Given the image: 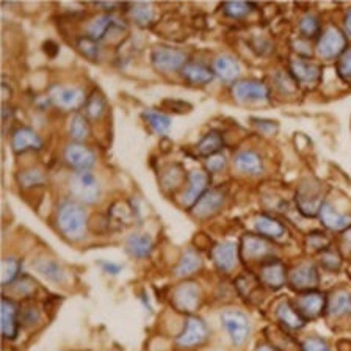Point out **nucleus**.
<instances>
[{"label": "nucleus", "mask_w": 351, "mask_h": 351, "mask_svg": "<svg viewBox=\"0 0 351 351\" xmlns=\"http://www.w3.org/2000/svg\"><path fill=\"white\" fill-rule=\"evenodd\" d=\"M57 226L66 239L80 240L86 232V213L77 201L64 199L57 208Z\"/></svg>", "instance_id": "1"}, {"label": "nucleus", "mask_w": 351, "mask_h": 351, "mask_svg": "<svg viewBox=\"0 0 351 351\" xmlns=\"http://www.w3.org/2000/svg\"><path fill=\"white\" fill-rule=\"evenodd\" d=\"M69 191L75 201L95 204L101 196V184L91 171L74 173L69 179Z\"/></svg>", "instance_id": "2"}, {"label": "nucleus", "mask_w": 351, "mask_h": 351, "mask_svg": "<svg viewBox=\"0 0 351 351\" xmlns=\"http://www.w3.org/2000/svg\"><path fill=\"white\" fill-rule=\"evenodd\" d=\"M151 62L154 68L160 73H176L182 71L186 64V55L179 49L158 46L151 53Z\"/></svg>", "instance_id": "3"}, {"label": "nucleus", "mask_w": 351, "mask_h": 351, "mask_svg": "<svg viewBox=\"0 0 351 351\" xmlns=\"http://www.w3.org/2000/svg\"><path fill=\"white\" fill-rule=\"evenodd\" d=\"M230 95L237 102L267 101L270 97V88L262 80L240 79L230 88Z\"/></svg>", "instance_id": "4"}, {"label": "nucleus", "mask_w": 351, "mask_h": 351, "mask_svg": "<svg viewBox=\"0 0 351 351\" xmlns=\"http://www.w3.org/2000/svg\"><path fill=\"white\" fill-rule=\"evenodd\" d=\"M49 102L57 106L62 110H75L82 106H85L86 97L84 90L75 86L66 85H52L49 88Z\"/></svg>", "instance_id": "5"}, {"label": "nucleus", "mask_w": 351, "mask_h": 351, "mask_svg": "<svg viewBox=\"0 0 351 351\" xmlns=\"http://www.w3.org/2000/svg\"><path fill=\"white\" fill-rule=\"evenodd\" d=\"M221 323L226 331L229 332V337L232 340L234 345H243L246 339L250 336L251 325L248 317L243 312L228 309L221 312Z\"/></svg>", "instance_id": "6"}, {"label": "nucleus", "mask_w": 351, "mask_h": 351, "mask_svg": "<svg viewBox=\"0 0 351 351\" xmlns=\"http://www.w3.org/2000/svg\"><path fill=\"white\" fill-rule=\"evenodd\" d=\"M208 337V328L206 322L199 317L189 315L185 320L182 332L176 339V345L180 348H195L204 343Z\"/></svg>", "instance_id": "7"}, {"label": "nucleus", "mask_w": 351, "mask_h": 351, "mask_svg": "<svg viewBox=\"0 0 351 351\" xmlns=\"http://www.w3.org/2000/svg\"><path fill=\"white\" fill-rule=\"evenodd\" d=\"M347 49V36L337 27H328L317 43V52L322 58L331 60L340 57Z\"/></svg>", "instance_id": "8"}, {"label": "nucleus", "mask_w": 351, "mask_h": 351, "mask_svg": "<svg viewBox=\"0 0 351 351\" xmlns=\"http://www.w3.org/2000/svg\"><path fill=\"white\" fill-rule=\"evenodd\" d=\"M289 284L293 290L301 293L317 290L318 284H320L317 267L314 263H301V265L295 267L289 274Z\"/></svg>", "instance_id": "9"}, {"label": "nucleus", "mask_w": 351, "mask_h": 351, "mask_svg": "<svg viewBox=\"0 0 351 351\" xmlns=\"http://www.w3.org/2000/svg\"><path fill=\"white\" fill-rule=\"evenodd\" d=\"M64 160L71 168L75 169V173L91 171V168L96 163V156L84 143L73 141L66 146Z\"/></svg>", "instance_id": "10"}, {"label": "nucleus", "mask_w": 351, "mask_h": 351, "mask_svg": "<svg viewBox=\"0 0 351 351\" xmlns=\"http://www.w3.org/2000/svg\"><path fill=\"white\" fill-rule=\"evenodd\" d=\"M323 204L325 202H323L322 191L318 190V186L307 182L300 186L298 193H296V206L304 217H317Z\"/></svg>", "instance_id": "11"}, {"label": "nucleus", "mask_w": 351, "mask_h": 351, "mask_svg": "<svg viewBox=\"0 0 351 351\" xmlns=\"http://www.w3.org/2000/svg\"><path fill=\"white\" fill-rule=\"evenodd\" d=\"M271 245L262 235L246 234L241 237L239 254L243 261H259L270 256Z\"/></svg>", "instance_id": "12"}, {"label": "nucleus", "mask_w": 351, "mask_h": 351, "mask_svg": "<svg viewBox=\"0 0 351 351\" xmlns=\"http://www.w3.org/2000/svg\"><path fill=\"white\" fill-rule=\"evenodd\" d=\"M208 186V174L204 169H193L189 174V186L184 190V193L180 195V204L184 207L193 208L197 201L201 199V196L207 191Z\"/></svg>", "instance_id": "13"}, {"label": "nucleus", "mask_w": 351, "mask_h": 351, "mask_svg": "<svg viewBox=\"0 0 351 351\" xmlns=\"http://www.w3.org/2000/svg\"><path fill=\"white\" fill-rule=\"evenodd\" d=\"M173 304L180 312H193L199 304V287L193 281L179 284L173 292Z\"/></svg>", "instance_id": "14"}, {"label": "nucleus", "mask_w": 351, "mask_h": 351, "mask_svg": "<svg viewBox=\"0 0 351 351\" xmlns=\"http://www.w3.org/2000/svg\"><path fill=\"white\" fill-rule=\"evenodd\" d=\"M326 303L328 298L325 295L318 292V290H312V292L301 293L295 306L306 320H311V318L320 317L326 311Z\"/></svg>", "instance_id": "15"}, {"label": "nucleus", "mask_w": 351, "mask_h": 351, "mask_svg": "<svg viewBox=\"0 0 351 351\" xmlns=\"http://www.w3.org/2000/svg\"><path fill=\"white\" fill-rule=\"evenodd\" d=\"M259 279L263 285H267L268 289L278 290L287 282V270L285 265L278 259H268L262 263Z\"/></svg>", "instance_id": "16"}, {"label": "nucleus", "mask_w": 351, "mask_h": 351, "mask_svg": "<svg viewBox=\"0 0 351 351\" xmlns=\"http://www.w3.org/2000/svg\"><path fill=\"white\" fill-rule=\"evenodd\" d=\"M224 199H226V193L223 190H207L191 208V212L196 218H210L219 212V208L224 204Z\"/></svg>", "instance_id": "17"}, {"label": "nucleus", "mask_w": 351, "mask_h": 351, "mask_svg": "<svg viewBox=\"0 0 351 351\" xmlns=\"http://www.w3.org/2000/svg\"><path fill=\"white\" fill-rule=\"evenodd\" d=\"M290 74L300 84L309 85L318 80V77L322 75V68L320 64H317L309 58L295 57L290 60Z\"/></svg>", "instance_id": "18"}, {"label": "nucleus", "mask_w": 351, "mask_h": 351, "mask_svg": "<svg viewBox=\"0 0 351 351\" xmlns=\"http://www.w3.org/2000/svg\"><path fill=\"white\" fill-rule=\"evenodd\" d=\"M117 29L119 30L124 29V24L118 18H114L112 14H99L88 22L86 36L99 41V40H104L110 32Z\"/></svg>", "instance_id": "19"}, {"label": "nucleus", "mask_w": 351, "mask_h": 351, "mask_svg": "<svg viewBox=\"0 0 351 351\" xmlns=\"http://www.w3.org/2000/svg\"><path fill=\"white\" fill-rule=\"evenodd\" d=\"M21 322V312L18 304L8 296H3L2 300V334L7 340H13L18 336Z\"/></svg>", "instance_id": "20"}, {"label": "nucleus", "mask_w": 351, "mask_h": 351, "mask_svg": "<svg viewBox=\"0 0 351 351\" xmlns=\"http://www.w3.org/2000/svg\"><path fill=\"white\" fill-rule=\"evenodd\" d=\"M10 145H11V149H13L16 154H22L30 149L33 151L41 149L43 140L41 136L30 128H19L13 132V135H11Z\"/></svg>", "instance_id": "21"}, {"label": "nucleus", "mask_w": 351, "mask_h": 351, "mask_svg": "<svg viewBox=\"0 0 351 351\" xmlns=\"http://www.w3.org/2000/svg\"><path fill=\"white\" fill-rule=\"evenodd\" d=\"M237 245L232 241H221L212 248V261L221 271H230L237 262Z\"/></svg>", "instance_id": "22"}, {"label": "nucleus", "mask_w": 351, "mask_h": 351, "mask_svg": "<svg viewBox=\"0 0 351 351\" xmlns=\"http://www.w3.org/2000/svg\"><path fill=\"white\" fill-rule=\"evenodd\" d=\"M213 73L217 77H219L223 82L230 84V82H237L241 74V68L237 58H234L232 55H218V57L213 60L212 66Z\"/></svg>", "instance_id": "23"}, {"label": "nucleus", "mask_w": 351, "mask_h": 351, "mask_svg": "<svg viewBox=\"0 0 351 351\" xmlns=\"http://www.w3.org/2000/svg\"><path fill=\"white\" fill-rule=\"evenodd\" d=\"M276 318L282 326L287 329H301L306 325V318L301 315V312L296 309V306L290 303V301H281L276 306Z\"/></svg>", "instance_id": "24"}, {"label": "nucleus", "mask_w": 351, "mask_h": 351, "mask_svg": "<svg viewBox=\"0 0 351 351\" xmlns=\"http://www.w3.org/2000/svg\"><path fill=\"white\" fill-rule=\"evenodd\" d=\"M180 73H182L184 79L191 85H207L215 77V73H213L210 66L199 62H186Z\"/></svg>", "instance_id": "25"}, {"label": "nucleus", "mask_w": 351, "mask_h": 351, "mask_svg": "<svg viewBox=\"0 0 351 351\" xmlns=\"http://www.w3.org/2000/svg\"><path fill=\"white\" fill-rule=\"evenodd\" d=\"M318 217H320L323 226L331 230H336V232H339V230H348L351 228V217L337 212L329 202L323 204Z\"/></svg>", "instance_id": "26"}, {"label": "nucleus", "mask_w": 351, "mask_h": 351, "mask_svg": "<svg viewBox=\"0 0 351 351\" xmlns=\"http://www.w3.org/2000/svg\"><path fill=\"white\" fill-rule=\"evenodd\" d=\"M234 168L239 173L250 174V176H259L263 173V163L262 158L254 151H241L234 157Z\"/></svg>", "instance_id": "27"}, {"label": "nucleus", "mask_w": 351, "mask_h": 351, "mask_svg": "<svg viewBox=\"0 0 351 351\" xmlns=\"http://www.w3.org/2000/svg\"><path fill=\"white\" fill-rule=\"evenodd\" d=\"M125 248L130 252V256L136 257V259H145L154 250V240L149 234L135 232L125 240Z\"/></svg>", "instance_id": "28"}, {"label": "nucleus", "mask_w": 351, "mask_h": 351, "mask_svg": "<svg viewBox=\"0 0 351 351\" xmlns=\"http://www.w3.org/2000/svg\"><path fill=\"white\" fill-rule=\"evenodd\" d=\"M326 312L331 317H345L351 314V295L347 290H334L328 296Z\"/></svg>", "instance_id": "29"}, {"label": "nucleus", "mask_w": 351, "mask_h": 351, "mask_svg": "<svg viewBox=\"0 0 351 351\" xmlns=\"http://www.w3.org/2000/svg\"><path fill=\"white\" fill-rule=\"evenodd\" d=\"M33 268H35L41 276H44L55 284H60L64 281L63 267L60 265L57 261L49 259V257H40V259H36L33 262Z\"/></svg>", "instance_id": "30"}, {"label": "nucleus", "mask_w": 351, "mask_h": 351, "mask_svg": "<svg viewBox=\"0 0 351 351\" xmlns=\"http://www.w3.org/2000/svg\"><path fill=\"white\" fill-rule=\"evenodd\" d=\"M254 228L262 237L265 239H279L285 234L284 224L279 219L270 215H259L254 221Z\"/></svg>", "instance_id": "31"}, {"label": "nucleus", "mask_w": 351, "mask_h": 351, "mask_svg": "<svg viewBox=\"0 0 351 351\" xmlns=\"http://www.w3.org/2000/svg\"><path fill=\"white\" fill-rule=\"evenodd\" d=\"M223 146H224L223 135L217 130H210L208 134L202 136L199 143H197L196 151L199 156H204L208 158L215 156V154H219V151L223 149Z\"/></svg>", "instance_id": "32"}, {"label": "nucleus", "mask_w": 351, "mask_h": 351, "mask_svg": "<svg viewBox=\"0 0 351 351\" xmlns=\"http://www.w3.org/2000/svg\"><path fill=\"white\" fill-rule=\"evenodd\" d=\"M201 265V256L197 254L195 250H186L182 257H180V261L178 262V265L174 267V274L176 276H190V274L199 270Z\"/></svg>", "instance_id": "33"}, {"label": "nucleus", "mask_w": 351, "mask_h": 351, "mask_svg": "<svg viewBox=\"0 0 351 351\" xmlns=\"http://www.w3.org/2000/svg\"><path fill=\"white\" fill-rule=\"evenodd\" d=\"M143 119L158 135H167L171 130V118L162 112H157V110H145Z\"/></svg>", "instance_id": "34"}, {"label": "nucleus", "mask_w": 351, "mask_h": 351, "mask_svg": "<svg viewBox=\"0 0 351 351\" xmlns=\"http://www.w3.org/2000/svg\"><path fill=\"white\" fill-rule=\"evenodd\" d=\"M84 107L86 112V118L99 119L104 113H106V108H107L106 97H104L99 91H93L91 95L88 96Z\"/></svg>", "instance_id": "35"}, {"label": "nucleus", "mask_w": 351, "mask_h": 351, "mask_svg": "<svg viewBox=\"0 0 351 351\" xmlns=\"http://www.w3.org/2000/svg\"><path fill=\"white\" fill-rule=\"evenodd\" d=\"M69 135L75 143H82L88 135H90V124H88V118L84 114H74L69 123Z\"/></svg>", "instance_id": "36"}, {"label": "nucleus", "mask_w": 351, "mask_h": 351, "mask_svg": "<svg viewBox=\"0 0 351 351\" xmlns=\"http://www.w3.org/2000/svg\"><path fill=\"white\" fill-rule=\"evenodd\" d=\"M19 273L21 262L16 257H5L2 261V284L5 287L18 281Z\"/></svg>", "instance_id": "37"}, {"label": "nucleus", "mask_w": 351, "mask_h": 351, "mask_svg": "<svg viewBox=\"0 0 351 351\" xmlns=\"http://www.w3.org/2000/svg\"><path fill=\"white\" fill-rule=\"evenodd\" d=\"M130 16L135 24L141 27L149 25L154 19V8L149 3H135L130 8Z\"/></svg>", "instance_id": "38"}, {"label": "nucleus", "mask_w": 351, "mask_h": 351, "mask_svg": "<svg viewBox=\"0 0 351 351\" xmlns=\"http://www.w3.org/2000/svg\"><path fill=\"white\" fill-rule=\"evenodd\" d=\"M46 180V176L38 168H29L24 169L18 174V182L21 184L22 189H33V186L43 185Z\"/></svg>", "instance_id": "39"}, {"label": "nucleus", "mask_w": 351, "mask_h": 351, "mask_svg": "<svg viewBox=\"0 0 351 351\" xmlns=\"http://www.w3.org/2000/svg\"><path fill=\"white\" fill-rule=\"evenodd\" d=\"M235 285H237V290L243 298L251 300L257 290H259L261 284L254 276H251V274H241L237 281H235Z\"/></svg>", "instance_id": "40"}, {"label": "nucleus", "mask_w": 351, "mask_h": 351, "mask_svg": "<svg viewBox=\"0 0 351 351\" xmlns=\"http://www.w3.org/2000/svg\"><path fill=\"white\" fill-rule=\"evenodd\" d=\"M298 29L301 35L307 38V40H311V38H315L320 33V21L314 14H304L300 19Z\"/></svg>", "instance_id": "41"}, {"label": "nucleus", "mask_w": 351, "mask_h": 351, "mask_svg": "<svg viewBox=\"0 0 351 351\" xmlns=\"http://www.w3.org/2000/svg\"><path fill=\"white\" fill-rule=\"evenodd\" d=\"M254 5L250 2H226L223 5L224 14L234 19H243L245 16H248Z\"/></svg>", "instance_id": "42"}, {"label": "nucleus", "mask_w": 351, "mask_h": 351, "mask_svg": "<svg viewBox=\"0 0 351 351\" xmlns=\"http://www.w3.org/2000/svg\"><path fill=\"white\" fill-rule=\"evenodd\" d=\"M184 168L180 165H171L163 173V185L168 186V189H178L184 180Z\"/></svg>", "instance_id": "43"}, {"label": "nucleus", "mask_w": 351, "mask_h": 351, "mask_svg": "<svg viewBox=\"0 0 351 351\" xmlns=\"http://www.w3.org/2000/svg\"><path fill=\"white\" fill-rule=\"evenodd\" d=\"M320 263L323 268H326L329 271H337L342 265V257L336 250L328 248L320 252Z\"/></svg>", "instance_id": "44"}, {"label": "nucleus", "mask_w": 351, "mask_h": 351, "mask_svg": "<svg viewBox=\"0 0 351 351\" xmlns=\"http://www.w3.org/2000/svg\"><path fill=\"white\" fill-rule=\"evenodd\" d=\"M77 49L85 55V57L95 60L99 55V43L90 36H84L77 40Z\"/></svg>", "instance_id": "45"}, {"label": "nucleus", "mask_w": 351, "mask_h": 351, "mask_svg": "<svg viewBox=\"0 0 351 351\" xmlns=\"http://www.w3.org/2000/svg\"><path fill=\"white\" fill-rule=\"evenodd\" d=\"M306 246L309 250H314V251H325L329 248V240L325 234L322 232H312L307 235L306 239Z\"/></svg>", "instance_id": "46"}, {"label": "nucleus", "mask_w": 351, "mask_h": 351, "mask_svg": "<svg viewBox=\"0 0 351 351\" xmlns=\"http://www.w3.org/2000/svg\"><path fill=\"white\" fill-rule=\"evenodd\" d=\"M274 84H276L281 93H293L296 90V80L293 79L292 74L276 73L274 74Z\"/></svg>", "instance_id": "47"}, {"label": "nucleus", "mask_w": 351, "mask_h": 351, "mask_svg": "<svg viewBox=\"0 0 351 351\" xmlns=\"http://www.w3.org/2000/svg\"><path fill=\"white\" fill-rule=\"evenodd\" d=\"M13 285L16 289V293L21 295V296H30V295L35 293V290H36V284L30 276L19 278Z\"/></svg>", "instance_id": "48"}, {"label": "nucleus", "mask_w": 351, "mask_h": 351, "mask_svg": "<svg viewBox=\"0 0 351 351\" xmlns=\"http://www.w3.org/2000/svg\"><path fill=\"white\" fill-rule=\"evenodd\" d=\"M337 73L343 79H351V49L340 55L337 63Z\"/></svg>", "instance_id": "49"}, {"label": "nucleus", "mask_w": 351, "mask_h": 351, "mask_svg": "<svg viewBox=\"0 0 351 351\" xmlns=\"http://www.w3.org/2000/svg\"><path fill=\"white\" fill-rule=\"evenodd\" d=\"M303 351H331L329 345L320 337H309L306 339L303 345H301Z\"/></svg>", "instance_id": "50"}, {"label": "nucleus", "mask_w": 351, "mask_h": 351, "mask_svg": "<svg viewBox=\"0 0 351 351\" xmlns=\"http://www.w3.org/2000/svg\"><path fill=\"white\" fill-rule=\"evenodd\" d=\"M226 167V157L223 156V154H215V156L208 157L207 162H206V168L208 173H219L223 171V168Z\"/></svg>", "instance_id": "51"}, {"label": "nucleus", "mask_w": 351, "mask_h": 351, "mask_svg": "<svg viewBox=\"0 0 351 351\" xmlns=\"http://www.w3.org/2000/svg\"><path fill=\"white\" fill-rule=\"evenodd\" d=\"M163 102H165V107H168L171 112H176V113H185L191 108L190 104L185 101H163Z\"/></svg>", "instance_id": "52"}, {"label": "nucleus", "mask_w": 351, "mask_h": 351, "mask_svg": "<svg viewBox=\"0 0 351 351\" xmlns=\"http://www.w3.org/2000/svg\"><path fill=\"white\" fill-rule=\"evenodd\" d=\"M102 268L108 274H118L121 271V265H118V263H112V262H102Z\"/></svg>", "instance_id": "53"}, {"label": "nucleus", "mask_w": 351, "mask_h": 351, "mask_svg": "<svg viewBox=\"0 0 351 351\" xmlns=\"http://www.w3.org/2000/svg\"><path fill=\"white\" fill-rule=\"evenodd\" d=\"M343 24H345V30H347V33L351 36V8L347 11V14H345Z\"/></svg>", "instance_id": "54"}, {"label": "nucleus", "mask_w": 351, "mask_h": 351, "mask_svg": "<svg viewBox=\"0 0 351 351\" xmlns=\"http://www.w3.org/2000/svg\"><path fill=\"white\" fill-rule=\"evenodd\" d=\"M343 240H345V243H347V246H348V248L351 250V228H350L348 230H345Z\"/></svg>", "instance_id": "55"}, {"label": "nucleus", "mask_w": 351, "mask_h": 351, "mask_svg": "<svg viewBox=\"0 0 351 351\" xmlns=\"http://www.w3.org/2000/svg\"><path fill=\"white\" fill-rule=\"evenodd\" d=\"M256 351H274V348L270 347V345H267V343H262L256 348Z\"/></svg>", "instance_id": "56"}, {"label": "nucleus", "mask_w": 351, "mask_h": 351, "mask_svg": "<svg viewBox=\"0 0 351 351\" xmlns=\"http://www.w3.org/2000/svg\"><path fill=\"white\" fill-rule=\"evenodd\" d=\"M348 273H350V276H351V265L348 267Z\"/></svg>", "instance_id": "57"}]
</instances>
